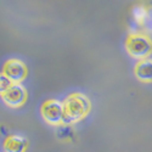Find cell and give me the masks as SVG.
Here are the masks:
<instances>
[{
  "mask_svg": "<svg viewBox=\"0 0 152 152\" xmlns=\"http://www.w3.org/2000/svg\"><path fill=\"white\" fill-rule=\"evenodd\" d=\"M63 125H71L84 119L90 112V100L82 93H73L68 95L62 102Z\"/></svg>",
  "mask_w": 152,
  "mask_h": 152,
  "instance_id": "cell-1",
  "label": "cell"
},
{
  "mask_svg": "<svg viewBox=\"0 0 152 152\" xmlns=\"http://www.w3.org/2000/svg\"><path fill=\"white\" fill-rule=\"evenodd\" d=\"M125 49L132 57L139 61L145 60L151 54V40L144 33H130L126 37Z\"/></svg>",
  "mask_w": 152,
  "mask_h": 152,
  "instance_id": "cell-2",
  "label": "cell"
},
{
  "mask_svg": "<svg viewBox=\"0 0 152 152\" xmlns=\"http://www.w3.org/2000/svg\"><path fill=\"white\" fill-rule=\"evenodd\" d=\"M40 113L43 119L50 124L58 126L62 124L63 119V108H62V102L55 99L46 100L45 102L40 107Z\"/></svg>",
  "mask_w": 152,
  "mask_h": 152,
  "instance_id": "cell-3",
  "label": "cell"
},
{
  "mask_svg": "<svg viewBox=\"0 0 152 152\" xmlns=\"http://www.w3.org/2000/svg\"><path fill=\"white\" fill-rule=\"evenodd\" d=\"M4 75L12 82V84H20L21 82H23L27 77V66L17 58H10L7 60L4 66H3V72Z\"/></svg>",
  "mask_w": 152,
  "mask_h": 152,
  "instance_id": "cell-4",
  "label": "cell"
},
{
  "mask_svg": "<svg viewBox=\"0 0 152 152\" xmlns=\"http://www.w3.org/2000/svg\"><path fill=\"white\" fill-rule=\"evenodd\" d=\"M0 96H1L5 105H7L9 107L18 108L22 105H24V102L27 101V90L24 89V86H22L21 84H12L9 89Z\"/></svg>",
  "mask_w": 152,
  "mask_h": 152,
  "instance_id": "cell-5",
  "label": "cell"
},
{
  "mask_svg": "<svg viewBox=\"0 0 152 152\" xmlns=\"http://www.w3.org/2000/svg\"><path fill=\"white\" fill-rule=\"evenodd\" d=\"M28 147V141L26 137L20 135H7L3 144L5 152H26Z\"/></svg>",
  "mask_w": 152,
  "mask_h": 152,
  "instance_id": "cell-6",
  "label": "cell"
},
{
  "mask_svg": "<svg viewBox=\"0 0 152 152\" xmlns=\"http://www.w3.org/2000/svg\"><path fill=\"white\" fill-rule=\"evenodd\" d=\"M135 77L144 83H150L152 80V62L150 58L137 61L134 68Z\"/></svg>",
  "mask_w": 152,
  "mask_h": 152,
  "instance_id": "cell-7",
  "label": "cell"
},
{
  "mask_svg": "<svg viewBox=\"0 0 152 152\" xmlns=\"http://www.w3.org/2000/svg\"><path fill=\"white\" fill-rule=\"evenodd\" d=\"M12 85V82L0 72V95H3L9 88Z\"/></svg>",
  "mask_w": 152,
  "mask_h": 152,
  "instance_id": "cell-8",
  "label": "cell"
},
{
  "mask_svg": "<svg viewBox=\"0 0 152 152\" xmlns=\"http://www.w3.org/2000/svg\"><path fill=\"white\" fill-rule=\"evenodd\" d=\"M133 15H134V20L137 22V23H144L145 21V17H146V10L141 6H137L134 12H133Z\"/></svg>",
  "mask_w": 152,
  "mask_h": 152,
  "instance_id": "cell-9",
  "label": "cell"
}]
</instances>
